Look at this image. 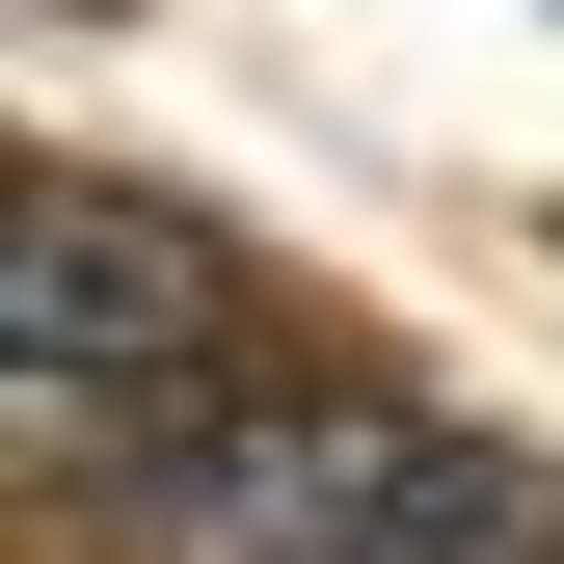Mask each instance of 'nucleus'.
I'll return each mask as SVG.
<instances>
[{
  "mask_svg": "<svg viewBox=\"0 0 564 564\" xmlns=\"http://www.w3.org/2000/svg\"><path fill=\"white\" fill-rule=\"evenodd\" d=\"M82 377H242V269L162 188H28L0 162V403H82Z\"/></svg>",
  "mask_w": 564,
  "mask_h": 564,
  "instance_id": "1",
  "label": "nucleus"
}]
</instances>
